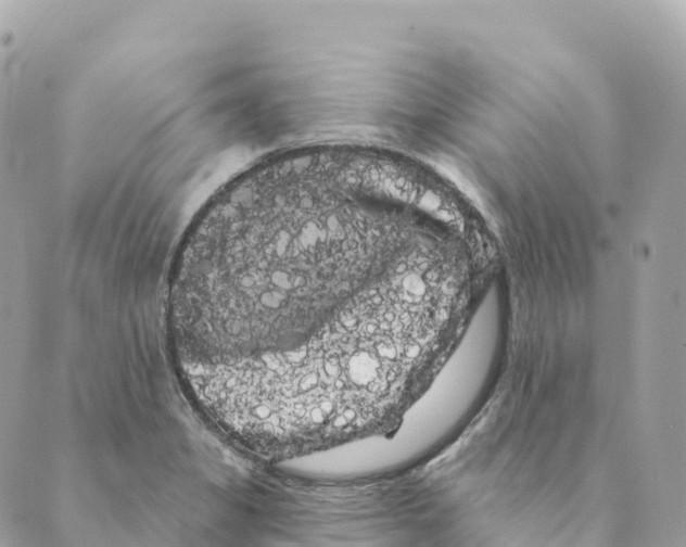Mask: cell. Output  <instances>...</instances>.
<instances>
[{
	"instance_id": "cell-1",
	"label": "cell",
	"mask_w": 686,
	"mask_h": 547,
	"mask_svg": "<svg viewBox=\"0 0 686 547\" xmlns=\"http://www.w3.org/2000/svg\"><path fill=\"white\" fill-rule=\"evenodd\" d=\"M410 209L357 147L266 158L226 186L187 233L169 276L182 365L292 349L411 250Z\"/></svg>"
},
{
	"instance_id": "cell-2",
	"label": "cell",
	"mask_w": 686,
	"mask_h": 547,
	"mask_svg": "<svg viewBox=\"0 0 686 547\" xmlns=\"http://www.w3.org/2000/svg\"><path fill=\"white\" fill-rule=\"evenodd\" d=\"M450 295L431 263L406 257L301 345L196 367L188 383L266 463L383 435L432 353Z\"/></svg>"
}]
</instances>
